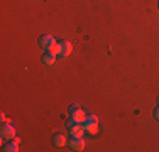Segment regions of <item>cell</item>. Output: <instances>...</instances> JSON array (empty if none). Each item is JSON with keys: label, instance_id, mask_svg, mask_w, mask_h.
I'll return each instance as SVG.
<instances>
[{"label": "cell", "instance_id": "cell-1", "mask_svg": "<svg viewBox=\"0 0 159 152\" xmlns=\"http://www.w3.org/2000/svg\"><path fill=\"white\" fill-rule=\"evenodd\" d=\"M83 127H85V132L95 135L97 132H98V118H97V115H93V113L86 115L85 122H83Z\"/></svg>", "mask_w": 159, "mask_h": 152}, {"label": "cell", "instance_id": "cell-2", "mask_svg": "<svg viewBox=\"0 0 159 152\" xmlns=\"http://www.w3.org/2000/svg\"><path fill=\"white\" fill-rule=\"evenodd\" d=\"M86 118V113L80 108L78 105H71L70 106V122H76V123H83Z\"/></svg>", "mask_w": 159, "mask_h": 152}, {"label": "cell", "instance_id": "cell-3", "mask_svg": "<svg viewBox=\"0 0 159 152\" xmlns=\"http://www.w3.org/2000/svg\"><path fill=\"white\" fill-rule=\"evenodd\" d=\"M68 132H70L71 137H83V134H85V127H83V123L70 122V123H68Z\"/></svg>", "mask_w": 159, "mask_h": 152}, {"label": "cell", "instance_id": "cell-4", "mask_svg": "<svg viewBox=\"0 0 159 152\" xmlns=\"http://www.w3.org/2000/svg\"><path fill=\"white\" fill-rule=\"evenodd\" d=\"M68 147H70V150H75V152L83 150L85 149V139L83 137H71L68 140Z\"/></svg>", "mask_w": 159, "mask_h": 152}, {"label": "cell", "instance_id": "cell-5", "mask_svg": "<svg viewBox=\"0 0 159 152\" xmlns=\"http://www.w3.org/2000/svg\"><path fill=\"white\" fill-rule=\"evenodd\" d=\"M2 137L3 139H7V140H12V139H16V128L12 127L10 123H3V127H2Z\"/></svg>", "mask_w": 159, "mask_h": 152}, {"label": "cell", "instance_id": "cell-6", "mask_svg": "<svg viewBox=\"0 0 159 152\" xmlns=\"http://www.w3.org/2000/svg\"><path fill=\"white\" fill-rule=\"evenodd\" d=\"M71 49H73V46H71L70 41H61L59 42V56L61 58H68L71 54Z\"/></svg>", "mask_w": 159, "mask_h": 152}, {"label": "cell", "instance_id": "cell-7", "mask_svg": "<svg viewBox=\"0 0 159 152\" xmlns=\"http://www.w3.org/2000/svg\"><path fill=\"white\" fill-rule=\"evenodd\" d=\"M54 42H56L54 37L49 36V34H46V36H41V37H39V46H41V47H44V49H49Z\"/></svg>", "mask_w": 159, "mask_h": 152}, {"label": "cell", "instance_id": "cell-8", "mask_svg": "<svg viewBox=\"0 0 159 152\" xmlns=\"http://www.w3.org/2000/svg\"><path fill=\"white\" fill-rule=\"evenodd\" d=\"M64 144H68L66 142V135L64 134H54L52 135V145L54 147H64Z\"/></svg>", "mask_w": 159, "mask_h": 152}, {"label": "cell", "instance_id": "cell-9", "mask_svg": "<svg viewBox=\"0 0 159 152\" xmlns=\"http://www.w3.org/2000/svg\"><path fill=\"white\" fill-rule=\"evenodd\" d=\"M3 150H5V152H17L19 150V140L17 139L9 140V144L3 145Z\"/></svg>", "mask_w": 159, "mask_h": 152}, {"label": "cell", "instance_id": "cell-10", "mask_svg": "<svg viewBox=\"0 0 159 152\" xmlns=\"http://www.w3.org/2000/svg\"><path fill=\"white\" fill-rule=\"evenodd\" d=\"M43 63L46 64V66H52V64L56 63V56L51 54V52H48V54L43 56Z\"/></svg>", "mask_w": 159, "mask_h": 152}, {"label": "cell", "instance_id": "cell-11", "mask_svg": "<svg viewBox=\"0 0 159 152\" xmlns=\"http://www.w3.org/2000/svg\"><path fill=\"white\" fill-rule=\"evenodd\" d=\"M154 118H156V120L159 122V103H157L156 108H154Z\"/></svg>", "mask_w": 159, "mask_h": 152}, {"label": "cell", "instance_id": "cell-12", "mask_svg": "<svg viewBox=\"0 0 159 152\" xmlns=\"http://www.w3.org/2000/svg\"><path fill=\"white\" fill-rule=\"evenodd\" d=\"M157 7H159V3H157Z\"/></svg>", "mask_w": 159, "mask_h": 152}]
</instances>
